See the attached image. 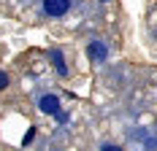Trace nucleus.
<instances>
[{"label": "nucleus", "instance_id": "obj_1", "mask_svg": "<svg viewBox=\"0 0 157 151\" xmlns=\"http://www.w3.org/2000/svg\"><path fill=\"white\" fill-rule=\"evenodd\" d=\"M71 8V0H44V11L49 16H63Z\"/></svg>", "mask_w": 157, "mask_h": 151}, {"label": "nucleus", "instance_id": "obj_2", "mask_svg": "<svg viewBox=\"0 0 157 151\" xmlns=\"http://www.w3.org/2000/svg\"><path fill=\"white\" fill-rule=\"evenodd\" d=\"M87 54H90V60H92V62H100V60L109 57V49H106V43H100V41H90Z\"/></svg>", "mask_w": 157, "mask_h": 151}, {"label": "nucleus", "instance_id": "obj_3", "mask_svg": "<svg viewBox=\"0 0 157 151\" xmlns=\"http://www.w3.org/2000/svg\"><path fill=\"white\" fill-rule=\"evenodd\" d=\"M38 108H41L44 113H57V111H60V97H57V94H44L41 103H38Z\"/></svg>", "mask_w": 157, "mask_h": 151}, {"label": "nucleus", "instance_id": "obj_4", "mask_svg": "<svg viewBox=\"0 0 157 151\" xmlns=\"http://www.w3.org/2000/svg\"><path fill=\"white\" fill-rule=\"evenodd\" d=\"M49 57H52V65H54V70H57L60 76L68 73V68H65V62H63V54H60L57 49H52V51H49Z\"/></svg>", "mask_w": 157, "mask_h": 151}, {"label": "nucleus", "instance_id": "obj_5", "mask_svg": "<svg viewBox=\"0 0 157 151\" xmlns=\"http://www.w3.org/2000/svg\"><path fill=\"white\" fill-rule=\"evenodd\" d=\"M6 87H8V76L0 73V89H6Z\"/></svg>", "mask_w": 157, "mask_h": 151}, {"label": "nucleus", "instance_id": "obj_6", "mask_svg": "<svg viewBox=\"0 0 157 151\" xmlns=\"http://www.w3.org/2000/svg\"><path fill=\"white\" fill-rule=\"evenodd\" d=\"M33 135H35V130H30V132H27V135H25V140H22V143H25V146H27V143H30V140H33Z\"/></svg>", "mask_w": 157, "mask_h": 151}]
</instances>
